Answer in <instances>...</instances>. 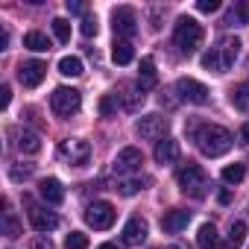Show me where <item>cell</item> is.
I'll use <instances>...</instances> for the list:
<instances>
[{"label":"cell","mask_w":249,"mask_h":249,"mask_svg":"<svg viewBox=\"0 0 249 249\" xmlns=\"http://www.w3.org/2000/svg\"><path fill=\"white\" fill-rule=\"evenodd\" d=\"M194 141H196V147H199L202 156L217 159V156H223V153L231 150L234 138H231V132L226 126H220V123H202V126H196V132H194Z\"/></svg>","instance_id":"1"},{"label":"cell","mask_w":249,"mask_h":249,"mask_svg":"<svg viewBox=\"0 0 249 249\" xmlns=\"http://www.w3.org/2000/svg\"><path fill=\"white\" fill-rule=\"evenodd\" d=\"M237 56H240V38L237 36H226L208 53H202V68L214 71V73H226L229 68H234Z\"/></svg>","instance_id":"2"},{"label":"cell","mask_w":249,"mask_h":249,"mask_svg":"<svg viewBox=\"0 0 249 249\" xmlns=\"http://www.w3.org/2000/svg\"><path fill=\"white\" fill-rule=\"evenodd\" d=\"M176 182H179L182 194H188V196H194V199H202V196L208 194V188H211L208 173H205L199 164H194V161H188V164H182V167H179Z\"/></svg>","instance_id":"3"},{"label":"cell","mask_w":249,"mask_h":249,"mask_svg":"<svg viewBox=\"0 0 249 249\" xmlns=\"http://www.w3.org/2000/svg\"><path fill=\"white\" fill-rule=\"evenodd\" d=\"M202 38H205V33H202V27H199L194 18L182 15V18L176 21V30H173V41H176V47H179L185 56L196 53V50L202 47Z\"/></svg>","instance_id":"4"},{"label":"cell","mask_w":249,"mask_h":249,"mask_svg":"<svg viewBox=\"0 0 249 249\" xmlns=\"http://www.w3.org/2000/svg\"><path fill=\"white\" fill-rule=\"evenodd\" d=\"M82 106V94L76 88H68V85H59L53 94H50V108L59 114V117H71L76 114Z\"/></svg>","instance_id":"5"},{"label":"cell","mask_w":249,"mask_h":249,"mask_svg":"<svg viewBox=\"0 0 249 249\" xmlns=\"http://www.w3.org/2000/svg\"><path fill=\"white\" fill-rule=\"evenodd\" d=\"M135 24H138V18H135V9L132 6H117L111 12V27H114V36L120 41H129L135 36V30H138Z\"/></svg>","instance_id":"6"},{"label":"cell","mask_w":249,"mask_h":249,"mask_svg":"<svg viewBox=\"0 0 249 249\" xmlns=\"http://www.w3.org/2000/svg\"><path fill=\"white\" fill-rule=\"evenodd\" d=\"M114 217H117V211H114V205L111 202H91L88 208H85V223L91 226V229H111V223H114Z\"/></svg>","instance_id":"7"},{"label":"cell","mask_w":249,"mask_h":249,"mask_svg":"<svg viewBox=\"0 0 249 249\" xmlns=\"http://www.w3.org/2000/svg\"><path fill=\"white\" fill-rule=\"evenodd\" d=\"M59 156L65 159V161H71V164H88V159H91V144L88 141H82V138H65L62 144H59Z\"/></svg>","instance_id":"8"},{"label":"cell","mask_w":249,"mask_h":249,"mask_svg":"<svg viewBox=\"0 0 249 249\" xmlns=\"http://www.w3.org/2000/svg\"><path fill=\"white\" fill-rule=\"evenodd\" d=\"M135 132H138L141 138L159 144V138L167 135V117H161V114H144V117L135 123Z\"/></svg>","instance_id":"9"},{"label":"cell","mask_w":249,"mask_h":249,"mask_svg":"<svg viewBox=\"0 0 249 249\" xmlns=\"http://www.w3.org/2000/svg\"><path fill=\"white\" fill-rule=\"evenodd\" d=\"M141 164H144L141 150H138V147H126V150H120V153L114 156L111 170H114L117 176H129V173H138V170H141Z\"/></svg>","instance_id":"10"},{"label":"cell","mask_w":249,"mask_h":249,"mask_svg":"<svg viewBox=\"0 0 249 249\" xmlns=\"http://www.w3.org/2000/svg\"><path fill=\"white\" fill-rule=\"evenodd\" d=\"M44 76H47V65L38 62V59L18 65V82H21L24 88H38V85L44 82Z\"/></svg>","instance_id":"11"},{"label":"cell","mask_w":249,"mask_h":249,"mask_svg":"<svg viewBox=\"0 0 249 249\" xmlns=\"http://www.w3.org/2000/svg\"><path fill=\"white\" fill-rule=\"evenodd\" d=\"M176 91H179V97H182V100L196 103V106H205V103H208V94H211L202 82H196V79H191V76L176 79Z\"/></svg>","instance_id":"12"},{"label":"cell","mask_w":249,"mask_h":249,"mask_svg":"<svg viewBox=\"0 0 249 249\" xmlns=\"http://www.w3.org/2000/svg\"><path fill=\"white\" fill-rule=\"evenodd\" d=\"M30 223H33V229L36 231H53L56 226H59V217L53 214V211H47L44 205H36V202H30Z\"/></svg>","instance_id":"13"},{"label":"cell","mask_w":249,"mask_h":249,"mask_svg":"<svg viewBox=\"0 0 249 249\" xmlns=\"http://www.w3.org/2000/svg\"><path fill=\"white\" fill-rule=\"evenodd\" d=\"M147 231H150L147 220H141V217H132L126 226H123V243H126V246H141V243L147 240Z\"/></svg>","instance_id":"14"},{"label":"cell","mask_w":249,"mask_h":249,"mask_svg":"<svg viewBox=\"0 0 249 249\" xmlns=\"http://www.w3.org/2000/svg\"><path fill=\"white\" fill-rule=\"evenodd\" d=\"M188 223H191V211H185V208H170L161 217V229L167 234H179L182 229H188Z\"/></svg>","instance_id":"15"},{"label":"cell","mask_w":249,"mask_h":249,"mask_svg":"<svg viewBox=\"0 0 249 249\" xmlns=\"http://www.w3.org/2000/svg\"><path fill=\"white\" fill-rule=\"evenodd\" d=\"M38 194H41V199L44 202H50V205H59L62 199H65V188H62V182L59 179H41V185H38Z\"/></svg>","instance_id":"16"},{"label":"cell","mask_w":249,"mask_h":249,"mask_svg":"<svg viewBox=\"0 0 249 249\" xmlns=\"http://www.w3.org/2000/svg\"><path fill=\"white\" fill-rule=\"evenodd\" d=\"M156 161H159V164H173V161H179V141H173V138L159 141V144H156Z\"/></svg>","instance_id":"17"},{"label":"cell","mask_w":249,"mask_h":249,"mask_svg":"<svg viewBox=\"0 0 249 249\" xmlns=\"http://www.w3.org/2000/svg\"><path fill=\"white\" fill-rule=\"evenodd\" d=\"M15 135H18V150H21V153H27V156L41 153V138H38L36 132H30V129H15Z\"/></svg>","instance_id":"18"},{"label":"cell","mask_w":249,"mask_h":249,"mask_svg":"<svg viewBox=\"0 0 249 249\" xmlns=\"http://www.w3.org/2000/svg\"><path fill=\"white\" fill-rule=\"evenodd\" d=\"M156 62L147 56V59H141V73H138V88L141 91H150V88H156Z\"/></svg>","instance_id":"19"},{"label":"cell","mask_w":249,"mask_h":249,"mask_svg":"<svg viewBox=\"0 0 249 249\" xmlns=\"http://www.w3.org/2000/svg\"><path fill=\"white\" fill-rule=\"evenodd\" d=\"M3 208H6V211H3V234L15 240V237H21V234H24V229H21V223H18L15 211L9 208V199H3Z\"/></svg>","instance_id":"20"},{"label":"cell","mask_w":249,"mask_h":249,"mask_svg":"<svg viewBox=\"0 0 249 249\" xmlns=\"http://www.w3.org/2000/svg\"><path fill=\"white\" fill-rule=\"evenodd\" d=\"M196 243H199V249H217V246H220V234H217L214 223H202V226H199Z\"/></svg>","instance_id":"21"},{"label":"cell","mask_w":249,"mask_h":249,"mask_svg":"<svg viewBox=\"0 0 249 249\" xmlns=\"http://www.w3.org/2000/svg\"><path fill=\"white\" fill-rule=\"evenodd\" d=\"M111 59H114V65H129L132 59H135V47H132V41H114V47H111Z\"/></svg>","instance_id":"22"},{"label":"cell","mask_w":249,"mask_h":249,"mask_svg":"<svg viewBox=\"0 0 249 249\" xmlns=\"http://www.w3.org/2000/svg\"><path fill=\"white\" fill-rule=\"evenodd\" d=\"M120 100H123V108H126V111H138L141 103H144V91L138 85H126L123 94H120Z\"/></svg>","instance_id":"23"},{"label":"cell","mask_w":249,"mask_h":249,"mask_svg":"<svg viewBox=\"0 0 249 249\" xmlns=\"http://www.w3.org/2000/svg\"><path fill=\"white\" fill-rule=\"evenodd\" d=\"M24 47L36 50V53H44V50H50V38H47L44 33L33 30V33H27V36H24Z\"/></svg>","instance_id":"24"},{"label":"cell","mask_w":249,"mask_h":249,"mask_svg":"<svg viewBox=\"0 0 249 249\" xmlns=\"http://www.w3.org/2000/svg\"><path fill=\"white\" fill-rule=\"evenodd\" d=\"M231 106L237 111H249V82H240L231 88Z\"/></svg>","instance_id":"25"},{"label":"cell","mask_w":249,"mask_h":249,"mask_svg":"<svg viewBox=\"0 0 249 249\" xmlns=\"http://www.w3.org/2000/svg\"><path fill=\"white\" fill-rule=\"evenodd\" d=\"M243 240H246V223H243V220H234V223L229 226V246H231V249H240Z\"/></svg>","instance_id":"26"},{"label":"cell","mask_w":249,"mask_h":249,"mask_svg":"<svg viewBox=\"0 0 249 249\" xmlns=\"http://www.w3.org/2000/svg\"><path fill=\"white\" fill-rule=\"evenodd\" d=\"M220 176H223V182H226V185H240V182H243V176H246V167L234 161V164L223 167V173H220Z\"/></svg>","instance_id":"27"},{"label":"cell","mask_w":249,"mask_h":249,"mask_svg":"<svg viewBox=\"0 0 249 249\" xmlns=\"http://www.w3.org/2000/svg\"><path fill=\"white\" fill-rule=\"evenodd\" d=\"M59 73H62V76H79V73H82V59L65 56V59L59 62Z\"/></svg>","instance_id":"28"},{"label":"cell","mask_w":249,"mask_h":249,"mask_svg":"<svg viewBox=\"0 0 249 249\" xmlns=\"http://www.w3.org/2000/svg\"><path fill=\"white\" fill-rule=\"evenodd\" d=\"M147 182H150V179H123V182H117L114 191H120L123 196H132V194H138L141 185H147Z\"/></svg>","instance_id":"29"},{"label":"cell","mask_w":249,"mask_h":249,"mask_svg":"<svg viewBox=\"0 0 249 249\" xmlns=\"http://www.w3.org/2000/svg\"><path fill=\"white\" fill-rule=\"evenodd\" d=\"M53 33H56V38L65 44V41H71V24L65 21V18H53Z\"/></svg>","instance_id":"30"},{"label":"cell","mask_w":249,"mask_h":249,"mask_svg":"<svg viewBox=\"0 0 249 249\" xmlns=\"http://www.w3.org/2000/svg\"><path fill=\"white\" fill-rule=\"evenodd\" d=\"M65 249H88V237L82 231H71L65 237Z\"/></svg>","instance_id":"31"},{"label":"cell","mask_w":249,"mask_h":249,"mask_svg":"<svg viewBox=\"0 0 249 249\" xmlns=\"http://www.w3.org/2000/svg\"><path fill=\"white\" fill-rule=\"evenodd\" d=\"M79 30H82V36H85V38L97 36V18H94V15H85V18H82V27H79Z\"/></svg>","instance_id":"32"},{"label":"cell","mask_w":249,"mask_h":249,"mask_svg":"<svg viewBox=\"0 0 249 249\" xmlns=\"http://www.w3.org/2000/svg\"><path fill=\"white\" fill-rule=\"evenodd\" d=\"M114 108H117V97H103V100H100V114H103V117L114 114Z\"/></svg>","instance_id":"33"},{"label":"cell","mask_w":249,"mask_h":249,"mask_svg":"<svg viewBox=\"0 0 249 249\" xmlns=\"http://www.w3.org/2000/svg\"><path fill=\"white\" fill-rule=\"evenodd\" d=\"M196 9L208 15V12H217V9H220V3H217V0H199V3H196Z\"/></svg>","instance_id":"34"},{"label":"cell","mask_w":249,"mask_h":249,"mask_svg":"<svg viewBox=\"0 0 249 249\" xmlns=\"http://www.w3.org/2000/svg\"><path fill=\"white\" fill-rule=\"evenodd\" d=\"M30 249H53V243L47 240V234H41V237H36V240L30 243Z\"/></svg>","instance_id":"35"},{"label":"cell","mask_w":249,"mask_h":249,"mask_svg":"<svg viewBox=\"0 0 249 249\" xmlns=\"http://www.w3.org/2000/svg\"><path fill=\"white\" fill-rule=\"evenodd\" d=\"M9 100H12V91H9V85H3V88H0V108H6Z\"/></svg>","instance_id":"36"},{"label":"cell","mask_w":249,"mask_h":249,"mask_svg":"<svg viewBox=\"0 0 249 249\" xmlns=\"http://www.w3.org/2000/svg\"><path fill=\"white\" fill-rule=\"evenodd\" d=\"M68 12H73V15H82V12H85V6H82V3H76V0H73V3L68 0Z\"/></svg>","instance_id":"37"},{"label":"cell","mask_w":249,"mask_h":249,"mask_svg":"<svg viewBox=\"0 0 249 249\" xmlns=\"http://www.w3.org/2000/svg\"><path fill=\"white\" fill-rule=\"evenodd\" d=\"M240 138H243V144H249V120L240 126Z\"/></svg>","instance_id":"38"},{"label":"cell","mask_w":249,"mask_h":249,"mask_svg":"<svg viewBox=\"0 0 249 249\" xmlns=\"http://www.w3.org/2000/svg\"><path fill=\"white\" fill-rule=\"evenodd\" d=\"M6 44H9V33L0 30V50H6Z\"/></svg>","instance_id":"39"},{"label":"cell","mask_w":249,"mask_h":249,"mask_svg":"<svg viewBox=\"0 0 249 249\" xmlns=\"http://www.w3.org/2000/svg\"><path fill=\"white\" fill-rule=\"evenodd\" d=\"M97 249H117L114 243H103V246H97Z\"/></svg>","instance_id":"40"}]
</instances>
